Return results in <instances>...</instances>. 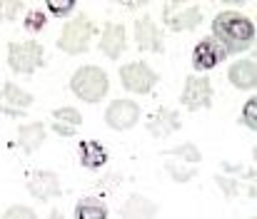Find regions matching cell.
I'll list each match as a JSON object with an SVG mask.
<instances>
[{
    "mask_svg": "<svg viewBox=\"0 0 257 219\" xmlns=\"http://www.w3.org/2000/svg\"><path fill=\"white\" fill-rule=\"evenodd\" d=\"M33 105V95L20 90L15 82H5L0 90V112L13 115V117H23L25 110Z\"/></svg>",
    "mask_w": 257,
    "mask_h": 219,
    "instance_id": "9",
    "label": "cell"
},
{
    "mask_svg": "<svg viewBox=\"0 0 257 219\" xmlns=\"http://www.w3.org/2000/svg\"><path fill=\"white\" fill-rule=\"evenodd\" d=\"M45 140V127L43 122H30V125H20L18 127V145L23 147L28 154H33Z\"/></svg>",
    "mask_w": 257,
    "mask_h": 219,
    "instance_id": "18",
    "label": "cell"
},
{
    "mask_svg": "<svg viewBox=\"0 0 257 219\" xmlns=\"http://www.w3.org/2000/svg\"><path fill=\"white\" fill-rule=\"evenodd\" d=\"M255 107H257L255 97H252V100H247V105H245V112H242V117H240V122H242V125H247L250 130H257V122H255Z\"/></svg>",
    "mask_w": 257,
    "mask_h": 219,
    "instance_id": "26",
    "label": "cell"
},
{
    "mask_svg": "<svg viewBox=\"0 0 257 219\" xmlns=\"http://www.w3.org/2000/svg\"><path fill=\"white\" fill-rule=\"evenodd\" d=\"M28 192L35 197V199H40V202H45V199H53V197H60V177L55 174V172H48V169H40V172H35V174H30V179H28Z\"/></svg>",
    "mask_w": 257,
    "mask_h": 219,
    "instance_id": "11",
    "label": "cell"
},
{
    "mask_svg": "<svg viewBox=\"0 0 257 219\" xmlns=\"http://www.w3.org/2000/svg\"><path fill=\"white\" fill-rule=\"evenodd\" d=\"M3 219H38V214L30 209V207H23V204H15L10 209H5Z\"/></svg>",
    "mask_w": 257,
    "mask_h": 219,
    "instance_id": "25",
    "label": "cell"
},
{
    "mask_svg": "<svg viewBox=\"0 0 257 219\" xmlns=\"http://www.w3.org/2000/svg\"><path fill=\"white\" fill-rule=\"evenodd\" d=\"M180 102L187 107V110H205L212 105V85L207 77H197V75H190L185 77V90L180 95Z\"/></svg>",
    "mask_w": 257,
    "mask_h": 219,
    "instance_id": "6",
    "label": "cell"
},
{
    "mask_svg": "<svg viewBox=\"0 0 257 219\" xmlns=\"http://www.w3.org/2000/svg\"><path fill=\"white\" fill-rule=\"evenodd\" d=\"M95 33V25L92 20L87 18L85 13H80L78 18L68 20L63 33H60V40H58V48L68 55H80L90 48V38Z\"/></svg>",
    "mask_w": 257,
    "mask_h": 219,
    "instance_id": "3",
    "label": "cell"
},
{
    "mask_svg": "<svg viewBox=\"0 0 257 219\" xmlns=\"http://www.w3.org/2000/svg\"><path fill=\"white\" fill-rule=\"evenodd\" d=\"M158 209H160L158 202H153V199H148V197L133 192V194L125 199V204L120 207V217L122 219H155Z\"/></svg>",
    "mask_w": 257,
    "mask_h": 219,
    "instance_id": "13",
    "label": "cell"
},
{
    "mask_svg": "<svg viewBox=\"0 0 257 219\" xmlns=\"http://www.w3.org/2000/svg\"><path fill=\"white\" fill-rule=\"evenodd\" d=\"M212 38L222 45V50L227 55H237L252 48L255 40V25L250 18L235 13V10H225L220 15H215L212 20Z\"/></svg>",
    "mask_w": 257,
    "mask_h": 219,
    "instance_id": "1",
    "label": "cell"
},
{
    "mask_svg": "<svg viewBox=\"0 0 257 219\" xmlns=\"http://www.w3.org/2000/svg\"><path fill=\"white\" fill-rule=\"evenodd\" d=\"M135 40L140 50H150V53H163L165 43H163V33L155 25V20L150 15H143L140 20H135Z\"/></svg>",
    "mask_w": 257,
    "mask_h": 219,
    "instance_id": "10",
    "label": "cell"
},
{
    "mask_svg": "<svg viewBox=\"0 0 257 219\" xmlns=\"http://www.w3.org/2000/svg\"><path fill=\"white\" fill-rule=\"evenodd\" d=\"M225 58H227V53L222 50V45L215 38H205L192 48V68L195 70H212Z\"/></svg>",
    "mask_w": 257,
    "mask_h": 219,
    "instance_id": "8",
    "label": "cell"
},
{
    "mask_svg": "<svg viewBox=\"0 0 257 219\" xmlns=\"http://www.w3.org/2000/svg\"><path fill=\"white\" fill-rule=\"evenodd\" d=\"M230 82L237 87V90H252L257 85V65L255 60H240L235 65H230L227 70Z\"/></svg>",
    "mask_w": 257,
    "mask_h": 219,
    "instance_id": "17",
    "label": "cell"
},
{
    "mask_svg": "<svg viewBox=\"0 0 257 219\" xmlns=\"http://www.w3.org/2000/svg\"><path fill=\"white\" fill-rule=\"evenodd\" d=\"M165 169L172 174V179H175V182H190V179L197 174V167H195V164H190V167H177L175 162H168V164H165Z\"/></svg>",
    "mask_w": 257,
    "mask_h": 219,
    "instance_id": "22",
    "label": "cell"
},
{
    "mask_svg": "<svg viewBox=\"0 0 257 219\" xmlns=\"http://www.w3.org/2000/svg\"><path fill=\"white\" fill-rule=\"evenodd\" d=\"M165 154H168V157H180V159H185V162H190V164H197V162L202 159L200 149L192 145V142H185V145H177V147H172V149H165Z\"/></svg>",
    "mask_w": 257,
    "mask_h": 219,
    "instance_id": "21",
    "label": "cell"
},
{
    "mask_svg": "<svg viewBox=\"0 0 257 219\" xmlns=\"http://www.w3.org/2000/svg\"><path fill=\"white\" fill-rule=\"evenodd\" d=\"M180 115L177 112H172V110H158L150 120H148V130H150V135H155L158 140L160 137H168L172 132H177L180 130Z\"/></svg>",
    "mask_w": 257,
    "mask_h": 219,
    "instance_id": "16",
    "label": "cell"
},
{
    "mask_svg": "<svg viewBox=\"0 0 257 219\" xmlns=\"http://www.w3.org/2000/svg\"><path fill=\"white\" fill-rule=\"evenodd\" d=\"M73 8H75V3H48V10L50 13H55V15H68V13H73Z\"/></svg>",
    "mask_w": 257,
    "mask_h": 219,
    "instance_id": "27",
    "label": "cell"
},
{
    "mask_svg": "<svg viewBox=\"0 0 257 219\" xmlns=\"http://www.w3.org/2000/svg\"><path fill=\"white\" fill-rule=\"evenodd\" d=\"M215 182H217V187L225 192V197H227V199H232V197L242 189V182H240V179H232V177H220V174H217V177H215Z\"/></svg>",
    "mask_w": 257,
    "mask_h": 219,
    "instance_id": "23",
    "label": "cell"
},
{
    "mask_svg": "<svg viewBox=\"0 0 257 219\" xmlns=\"http://www.w3.org/2000/svg\"><path fill=\"white\" fill-rule=\"evenodd\" d=\"M120 80H122V87L125 90L138 92V95H145V92H150L158 85L160 77L145 63H127V65L120 68Z\"/></svg>",
    "mask_w": 257,
    "mask_h": 219,
    "instance_id": "5",
    "label": "cell"
},
{
    "mask_svg": "<svg viewBox=\"0 0 257 219\" xmlns=\"http://www.w3.org/2000/svg\"><path fill=\"white\" fill-rule=\"evenodd\" d=\"M75 219H107V207L97 197H85L75 204Z\"/></svg>",
    "mask_w": 257,
    "mask_h": 219,
    "instance_id": "20",
    "label": "cell"
},
{
    "mask_svg": "<svg viewBox=\"0 0 257 219\" xmlns=\"http://www.w3.org/2000/svg\"><path fill=\"white\" fill-rule=\"evenodd\" d=\"M127 43H125V28L122 23H107L105 30H102V38H100V50L110 58V60H117L122 53H125Z\"/></svg>",
    "mask_w": 257,
    "mask_h": 219,
    "instance_id": "14",
    "label": "cell"
},
{
    "mask_svg": "<svg viewBox=\"0 0 257 219\" xmlns=\"http://www.w3.org/2000/svg\"><path fill=\"white\" fill-rule=\"evenodd\" d=\"M80 125H83V117L75 107H60L53 112V130L60 137H75Z\"/></svg>",
    "mask_w": 257,
    "mask_h": 219,
    "instance_id": "15",
    "label": "cell"
},
{
    "mask_svg": "<svg viewBox=\"0 0 257 219\" xmlns=\"http://www.w3.org/2000/svg\"><path fill=\"white\" fill-rule=\"evenodd\" d=\"M70 87L73 92L85 100V102H100L105 95H107V87H110V80H107V73L95 68V65H85L80 70H75L73 77H70Z\"/></svg>",
    "mask_w": 257,
    "mask_h": 219,
    "instance_id": "2",
    "label": "cell"
},
{
    "mask_svg": "<svg viewBox=\"0 0 257 219\" xmlns=\"http://www.w3.org/2000/svg\"><path fill=\"white\" fill-rule=\"evenodd\" d=\"M48 219H65L63 214H60V209H53L50 214H48Z\"/></svg>",
    "mask_w": 257,
    "mask_h": 219,
    "instance_id": "28",
    "label": "cell"
},
{
    "mask_svg": "<svg viewBox=\"0 0 257 219\" xmlns=\"http://www.w3.org/2000/svg\"><path fill=\"white\" fill-rule=\"evenodd\" d=\"M202 20V10L190 5V8H177V5H165V25L170 30H195Z\"/></svg>",
    "mask_w": 257,
    "mask_h": 219,
    "instance_id": "12",
    "label": "cell"
},
{
    "mask_svg": "<svg viewBox=\"0 0 257 219\" xmlns=\"http://www.w3.org/2000/svg\"><path fill=\"white\" fill-rule=\"evenodd\" d=\"M45 50L38 40H25V43H10L8 48V63L13 68V73L30 75L35 73L45 60Z\"/></svg>",
    "mask_w": 257,
    "mask_h": 219,
    "instance_id": "4",
    "label": "cell"
},
{
    "mask_svg": "<svg viewBox=\"0 0 257 219\" xmlns=\"http://www.w3.org/2000/svg\"><path fill=\"white\" fill-rule=\"evenodd\" d=\"M45 23H48V15H45L43 10H30V13H28V18H25V28H28L30 33L43 30V28H45Z\"/></svg>",
    "mask_w": 257,
    "mask_h": 219,
    "instance_id": "24",
    "label": "cell"
},
{
    "mask_svg": "<svg viewBox=\"0 0 257 219\" xmlns=\"http://www.w3.org/2000/svg\"><path fill=\"white\" fill-rule=\"evenodd\" d=\"M140 120V105L133 100H112L105 110V122L112 130H130Z\"/></svg>",
    "mask_w": 257,
    "mask_h": 219,
    "instance_id": "7",
    "label": "cell"
},
{
    "mask_svg": "<svg viewBox=\"0 0 257 219\" xmlns=\"http://www.w3.org/2000/svg\"><path fill=\"white\" fill-rule=\"evenodd\" d=\"M78 154H80V164L87 167V169H100V167L107 162V149L100 145V142H95V140L80 142Z\"/></svg>",
    "mask_w": 257,
    "mask_h": 219,
    "instance_id": "19",
    "label": "cell"
}]
</instances>
